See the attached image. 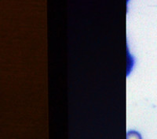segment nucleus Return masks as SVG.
Returning <instances> with one entry per match:
<instances>
[{"label":"nucleus","mask_w":157,"mask_h":139,"mask_svg":"<svg viewBox=\"0 0 157 139\" xmlns=\"http://www.w3.org/2000/svg\"><path fill=\"white\" fill-rule=\"evenodd\" d=\"M127 139H142V138H141V134H140L138 132L132 130V131H129L128 133H127Z\"/></svg>","instance_id":"obj_1"}]
</instances>
